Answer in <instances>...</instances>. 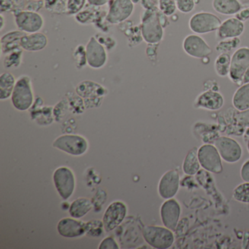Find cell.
I'll use <instances>...</instances> for the list:
<instances>
[{"mask_svg": "<svg viewBox=\"0 0 249 249\" xmlns=\"http://www.w3.org/2000/svg\"><path fill=\"white\" fill-rule=\"evenodd\" d=\"M232 105L238 111L249 109V82L240 86V88L234 92Z\"/></svg>", "mask_w": 249, "mask_h": 249, "instance_id": "cell-23", "label": "cell"}, {"mask_svg": "<svg viewBox=\"0 0 249 249\" xmlns=\"http://www.w3.org/2000/svg\"><path fill=\"white\" fill-rule=\"evenodd\" d=\"M235 17L243 22L249 19V2L242 4L241 9L236 14Z\"/></svg>", "mask_w": 249, "mask_h": 249, "instance_id": "cell-38", "label": "cell"}, {"mask_svg": "<svg viewBox=\"0 0 249 249\" xmlns=\"http://www.w3.org/2000/svg\"><path fill=\"white\" fill-rule=\"evenodd\" d=\"M0 21H1V25H0V31L3 30L4 27H5V18H4L3 15L1 14L0 15Z\"/></svg>", "mask_w": 249, "mask_h": 249, "instance_id": "cell-43", "label": "cell"}, {"mask_svg": "<svg viewBox=\"0 0 249 249\" xmlns=\"http://www.w3.org/2000/svg\"><path fill=\"white\" fill-rule=\"evenodd\" d=\"M183 51L186 54L196 59L208 58L212 53L211 46L197 35H189L183 42Z\"/></svg>", "mask_w": 249, "mask_h": 249, "instance_id": "cell-11", "label": "cell"}, {"mask_svg": "<svg viewBox=\"0 0 249 249\" xmlns=\"http://www.w3.org/2000/svg\"><path fill=\"white\" fill-rule=\"evenodd\" d=\"M89 144L84 137L78 135H64L55 140L53 147L67 154L81 156L88 149Z\"/></svg>", "mask_w": 249, "mask_h": 249, "instance_id": "cell-7", "label": "cell"}, {"mask_svg": "<svg viewBox=\"0 0 249 249\" xmlns=\"http://www.w3.org/2000/svg\"><path fill=\"white\" fill-rule=\"evenodd\" d=\"M126 211V205L121 201H115L110 203L103 215L105 230L110 231L117 228L124 220Z\"/></svg>", "mask_w": 249, "mask_h": 249, "instance_id": "cell-12", "label": "cell"}, {"mask_svg": "<svg viewBox=\"0 0 249 249\" xmlns=\"http://www.w3.org/2000/svg\"><path fill=\"white\" fill-rule=\"evenodd\" d=\"M247 149L249 152V141H248V142H247Z\"/></svg>", "mask_w": 249, "mask_h": 249, "instance_id": "cell-45", "label": "cell"}, {"mask_svg": "<svg viewBox=\"0 0 249 249\" xmlns=\"http://www.w3.org/2000/svg\"><path fill=\"white\" fill-rule=\"evenodd\" d=\"M224 103V97L219 92L209 89L196 97L195 107L208 110H218L223 107Z\"/></svg>", "mask_w": 249, "mask_h": 249, "instance_id": "cell-17", "label": "cell"}, {"mask_svg": "<svg viewBox=\"0 0 249 249\" xmlns=\"http://www.w3.org/2000/svg\"><path fill=\"white\" fill-rule=\"evenodd\" d=\"M100 249H119V246L116 243L114 238L112 237H107L103 239V241L99 246Z\"/></svg>", "mask_w": 249, "mask_h": 249, "instance_id": "cell-37", "label": "cell"}, {"mask_svg": "<svg viewBox=\"0 0 249 249\" xmlns=\"http://www.w3.org/2000/svg\"><path fill=\"white\" fill-rule=\"evenodd\" d=\"M221 159L226 162L234 164L240 160L243 154L240 144L229 137H219L214 143Z\"/></svg>", "mask_w": 249, "mask_h": 249, "instance_id": "cell-9", "label": "cell"}, {"mask_svg": "<svg viewBox=\"0 0 249 249\" xmlns=\"http://www.w3.org/2000/svg\"><path fill=\"white\" fill-rule=\"evenodd\" d=\"M141 36L148 44H158L164 36V27L160 19V10H145L142 15Z\"/></svg>", "mask_w": 249, "mask_h": 249, "instance_id": "cell-1", "label": "cell"}, {"mask_svg": "<svg viewBox=\"0 0 249 249\" xmlns=\"http://www.w3.org/2000/svg\"><path fill=\"white\" fill-rule=\"evenodd\" d=\"M240 44L239 37L220 40L215 46V50L220 53H229L233 49H237Z\"/></svg>", "mask_w": 249, "mask_h": 249, "instance_id": "cell-28", "label": "cell"}, {"mask_svg": "<svg viewBox=\"0 0 249 249\" xmlns=\"http://www.w3.org/2000/svg\"><path fill=\"white\" fill-rule=\"evenodd\" d=\"M241 7L238 0H213V8L221 15H236Z\"/></svg>", "mask_w": 249, "mask_h": 249, "instance_id": "cell-22", "label": "cell"}, {"mask_svg": "<svg viewBox=\"0 0 249 249\" xmlns=\"http://www.w3.org/2000/svg\"><path fill=\"white\" fill-rule=\"evenodd\" d=\"M144 240L151 247L157 249H167L174 243L173 231L165 227L147 226L142 231Z\"/></svg>", "mask_w": 249, "mask_h": 249, "instance_id": "cell-3", "label": "cell"}, {"mask_svg": "<svg viewBox=\"0 0 249 249\" xmlns=\"http://www.w3.org/2000/svg\"><path fill=\"white\" fill-rule=\"evenodd\" d=\"M228 76L237 85L249 82V48H240L233 53Z\"/></svg>", "mask_w": 249, "mask_h": 249, "instance_id": "cell-2", "label": "cell"}, {"mask_svg": "<svg viewBox=\"0 0 249 249\" xmlns=\"http://www.w3.org/2000/svg\"><path fill=\"white\" fill-rule=\"evenodd\" d=\"M200 163L198 159V149L192 148L188 152L183 163V171L187 176H194L199 171Z\"/></svg>", "mask_w": 249, "mask_h": 249, "instance_id": "cell-26", "label": "cell"}, {"mask_svg": "<svg viewBox=\"0 0 249 249\" xmlns=\"http://www.w3.org/2000/svg\"><path fill=\"white\" fill-rule=\"evenodd\" d=\"M46 9L51 11H59L62 8H67V3L64 0H45Z\"/></svg>", "mask_w": 249, "mask_h": 249, "instance_id": "cell-36", "label": "cell"}, {"mask_svg": "<svg viewBox=\"0 0 249 249\" xmlns=\"http://www.w3.org/2000/svg\"><path fill=\"white\" fill-rule=\"evenodd\" d=\"M33 89L31 81L27 76L20 77L16 83L11 101L16 109L20 111H25L30 108L33 103Z\"/></svg>", "mask_w": 249, "mask_h": 249, "instance_id": "cell-4", "label": "cell"}, {"mask_svg": "<svg viewBox=\"0 0 249 249\" xmlns=\"http://www.w3.org/2000/svg\"><path fill=\"white\" fill-rule=\"evenodd\" d=\"M245 26L243 21L236 17L228 18L221 23L219 28L216 30V39L220 40L233 38L241 36L244 32Z\"/></svg>", "mask_w": 249, "mask_h": 249, "instance_id": "cell-18", "label": "cell"}, {"mask_svg": "<svg viewBox=\"0 0 249 249\" xmlns=\"http://www.w3.org/2000/svg\"><path fill=\"white\" fill-rule=\"evenodd\" d=\"M92 208V203L87 198L81 197L71 203L69 213L72 218H80L87 215Z\"/></svg>", "mask_w": 249, "mask_h": 249, "instance_id": "cell-24", "label": "cell"}, {"mask_svg": "<svg viewBox=\"0 0 249 249\" xmlns=\"http://www.w3.org/2000/svg\"><path fill=\"white\" fill-rule=\"evenodd\" d=\"M22 49H18L5 55L3 62L5 68L11 69L19 67L22 59Z\"/></svg>", "mask_w": 249, "mask_h": 249, "instance_id": "cell-29", "label": "cell"}, {"mask_svg": "<svg viewBox=\"0 0 249 249\" xmlns=\"http://www.w3.org/2000/svg\"><path fill=\"white\" fill-rule=\"evenodd\" d=\"M15 77L10 72H3L0 75V100H8L12 96L15 87Z\"/></svg>", "mask_w": 249, "mask_h": 249, "instance_id": "cell-25", "label": "cell"}, {"mask_svg": "<svg viewBox=\"0 0 249 249\" xmlns=\"http://www.w3.org/2000/svg\"><path fill=\"white\" fill-rule=\"evenodd\" d=\"M55 187L61 197L68 199L72 196L75 187V179L71 169L61 167L56 169L53 173Z\"/></svg>", "mask_w": 249, "mask_h": 249, "instance_id": "cell-8", "label": "cell"}, {"mask_svg": "<svg viewBox=\"0 0 249 249\" xmlns=\"http://www.w3.org/2000/svg\"><path fill=\"white\" fill-rule=\"evenodd\" d=\"M133 11L134 4L131 0H113L106 20L112 24H120L129 18Z\"/></svg>", "mask_w": 249, "mask_h": 249, "instance_id": "cell-13", "label": "cell"}, {"mask_svg": "<svg viewBox=\"0 0 249 249\" xmlns=\"http://www.w3.org/2000/svg\"><path fill=\"white\" fill-rule=\"evenodd\" d=\"M180 186V176L177 170L166 172L160 179L158 186L159 195L164 199H171L176 196Z\"/></svg>", "mask_w": 249, "mask_h": 249, "instance_id": "cell-16", "label": "cell"}, {"mask_svg": "<svg viewBox=\"0 0 249 249\" xmlns=\"http://www.w3.org/2000/svg\"><path fill=\"white\" fill-rule=\"evenodd\" d=\"M27 33L21 31H13L7 33L1 38V52L8 54L14 51L21 49V40Z\"/></svg>", "mask_w": 249, "mask_h": 249, "instance_id": "cell-21", "label": "cell"}, {"mask_svg": "<svg viewBox=\"0 0 249 249\" xmlns=\"http://www.w3.org/2000/svg\"><path fill=\"white\" fill-rule=\"evenodd\" d=\"M198 159L201 167L210 173L219 174L223 166L221 156L215 145L204 144L198 148Z\"/></svg>", "mask_w": 249, "mask_h": 249, "instance_id": "cell-6", "label": "cell"}, {"mask_svg": "<svg viewBox=\"0 0 249 249\" xmlns=\"http://www.w3.org/2000/svg\"><path fill=\"white\" fill-rule=\"evenodd\" d=\"M233 197L237 202L249 203V182L238 185L233 191Z\"/></svg>", "mask_w": 249, "mask_h": 249, "instance_id": "cell-30", "label": "cell"}, {"mask_svg": "<svg viewBox=\"0 0 249 249\" xmlns=\"http://www.w3.org/2000/svg\"><path fill=\"white\" fill-rule=\"evenodd\" d=\"M87 0H68L67 12L71 15L79 14L85 6Z\"/></svg>", "mask_w": 249, "mask_h": 249, "instance_id": "cell-33", "label": "cell"}, {"mask_svg": "<svg viewBox=\"0 0 249 249\" xmlns=\"http://www.w3.org/2000/svg\"><path fill=\"white\" fill-rule=\"evenodd\" d=\"M180 204L176 199H167L160 208V215L164 227L175 231L180 219Z\"/></svg>", "mask_w": 249, "mask_h": 249, "instance_id": "cell-14", "label": "cell"}, {"mask_svg": "<svg viewBox=\"0 0 249 249\" xmlns=\"http://www.w3.org/2000/svg\"><path fill=\"white\" fill-rule=\"evenodd\" d=\"M89 5L95 7H101L109 2H113V0H87Z\"/></svg>", "mask_w": 249, "mask_h": 249, "instance_id": "cell-41", "label": "cell"}, {"mask_svg": "<svg viewBox=\"0 0 249 249\" xmlns=\"http://www.w3.org/2000/svg\"><path fill=\"white\" fill-rule=\"evenodd\" d=\"M141 2L145 10H154L159 8L153 0H141Z\"/></svg>", "mask_w": 249, "mask_h": 249, "instance_id": "cell-40", "label": "cell"}, {"mask_svg": "<svg viewBox=\"0 0 249 249\" xmlns=\"http://www.w3.org/2000/svg\"><path fill=\"white\" fill-rule=\"evenodd\" d=\"M151 46L147 49L146 53L148 57L151 59H154L157 56V44H150Z\"/></svg>", "mask_w": 249, "mask_h": 249, "instance_id": "cell-42", "label": "cell"}, {"mask_svg": "<svg viewBox=\"0 0 249 249\" xmlns=\"http://www.w3.org/2000/svg\"><path fill=\"white\" fill-rule=\"evenodd\" d=\"M86 56L88 65L94 69L103 68L107 62V53L101 43L91 37L86 46Z\"/></svg>", "mask_w": 249, "mask_h": 249, "instance_id": "cell-15", "label": "cell"}, {"mask_svg": "<svg viewBox=\"0 0 249 249\" xmlns=\"http://www.w3.org/2000/svg\"><path fill=\"white\" fill-rule=\"evenodd\" d=\"M234 121L241 127L249 128V109L243 111L237 112L234 116Z\"/></svg>", "mask_w": 249, "mask_h": 249, "instance_id": "cell-35", "label": "cell"}, {"mask_svg": "<svg viewBox=\"0 0 249 249\" xmlns=\"http://www.w3.org/2000/svg\"><path fill=\"white\" fill-rule=\"evenodd\" d=\"M48 44V38L40 33L26 35L21 40V47L27 52H39L43 50Z\"/></svg>", "mask_w": 249, "mask_h": 249, "instance_id": "cell-20", "label": "cell"}, {"mask_svg": "<svg viewBox=\"0 0 249 249\" xmlns=\"http://www.w3.org/2000/svg\"><path fill=\"white\" fill-rule=\"evenodd\" d=\"M141 0H131V2L133 4H138L141 2Z\"/></svg>", "mask_w": 249, "mask_h": 249, "instance_id": "cell-44", "label": "cell"}, {"mask_svg": "<svg viewBox=\"0 0 249 249\" xmlns=\"http://www.w3.org/2000/svg\"><path fill=\"white\" fill-rule=\"evenodd\" d=\"M15 23L18 30L25 33H38L44 25L43 17L37 12L24 11L18 13L15 17Z\"/></svg>", "mask_w": 249, "mask_h": 249, "instance_id": "cell-10", "label": "cell"}, {"mask_svg": "<svg viewBox=\"0 0 249 249\" xmlns=\"http://www.w3.org/2000/svg\"><path fill=\"white\" fill-rule=\"evenodd\" d=\"M240 177L243 181L249 182V160L242 166L240 169Z\"/></svg>", "mask_w": 249, "mask_h": 249, "instance_id": "cell-39", "label": "cell"}, {"mask_svg": "<svg viewBox=\"0 0 249 249\" xmlns=\"http://www.w3.org/2000/svg\"><path fill=\"white\" fill-rule=\"evenodd\" d=\"M86 233L91 237H99L103 234L104 224L100 220H91L86 223Z\"/></svg>", "mask_w": 249, "mask_h": 249, "instance_id": "cell-31", "label": "cell"}, {"mask_svg": "<svg viewBox=\"0 0 249 249\" xmlns=\"http://www.w3.org/2000/svg\"><path fill=\"white\" fill-rule=\"evenodd\" d=\"M86 223L74 218H65L57 224V231L60 235L68 238L80 237L86 233Z\"/></svg>", "mask_w": 249, "mask_h": 249, "instance_id": "cell-19", "label": "cell"}, {"mask_svg": "<svg viewBox=\"0 0 249 249\" xmlns=\"http://www.w3.org/2000/svg\"><path fill=\"white\" fill-rule=\"evenodd\" d=\"M177 9L183 14H189L195 8V0H175Z\"/></svg>", "mask_w": 249, "mask_h": 249, "instance_id": "cell-34", "label": "cell"}, {"mask_svg": "<svg viewBox=\"0 0 249 249\" xmlns=\"http://www.w3.org/2000/svg\"><path fill=\"white\" fill-rule=\"evenodd\" d=\"M231 56L228 53H220L215 60L214 70L218 76H227L230 73Z\"/></svg>", "mask_w": 249, "mask_h": 249, "instance_id": "cell-27", "label": "cell"}, {"mask_svg": "<svg viewBox=\"0 0 249 249\" xmlns=\"http://www.w3.org/2000/svg\"><path fill=\"white\" fill-rule=\"evenodd\" d=\"M217 16L208 12L194 14L189 20V28L196 34L203 35L216 31L221 24Z\"/></svg>", "mask_w": 249, "mask_h": 249, "instance_id": "cell-5", "label": "cell"}, {"mask_svg": "<svg viewBox=\"0 0 249 249\" xmlns=\"http://www.w3.org/2000/svg\"><path fill=\"white\" fill-rule=\"evenodd\" d=\"M159 9L167 17H170L176 13L177 10L175 0H159Z\"/></svg>", "mask_w": 249, "mask_h": 249, "instance_id": "cell-32", "label": "cell"}]
</instances>
